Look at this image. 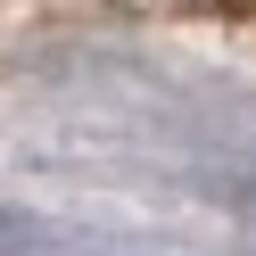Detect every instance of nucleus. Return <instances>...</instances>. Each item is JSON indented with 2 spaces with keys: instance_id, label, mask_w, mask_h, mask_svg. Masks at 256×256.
Wrapping results in <instances>:
<instances>
[]
</instances>
